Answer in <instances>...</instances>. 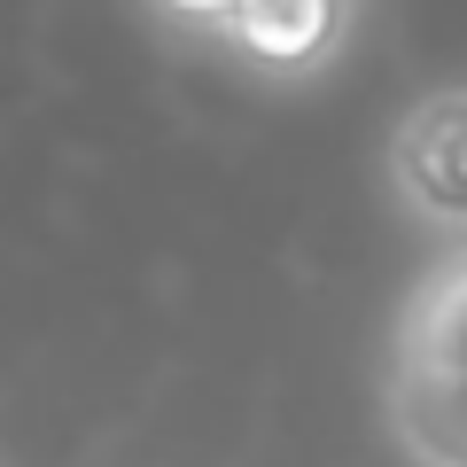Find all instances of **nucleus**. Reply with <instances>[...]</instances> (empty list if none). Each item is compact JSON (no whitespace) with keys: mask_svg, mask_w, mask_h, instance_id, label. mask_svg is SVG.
I'll return each mask as SVG.
<instances>
[{"mask_svg":"<svg viewBox=\"0 0 467 467\" xmlns=\"http://www.w3.org/2000/svg\"><path fill=\"white\" fill-rule=\"evenodd\" d=\"M350 24H358V0H242L226 39L265 78H312V70H327L343 55Z\"/></svg>","mask_w":467,"mask_h":467,"instance_id":"f03ea898","label":"nucleus"},{"mask_svg":"<svg viewBox=\"0 0 467 467\" xmlns=\"http://www.w3.org/2000/svg\"><path fill=\"white\" fill-rule=\"evenodd\" d=\"M389 187L413 218L467 234V86H436L389 125Z\"/></svg>","mask_w":467,"mask_h":467,"instance_id":"f257e3e1","label":"nucleus"},{"mask_svg":"<svg viewBox=\"0 0 467 467\" xmlns=\"http://www.w3.org/2000/svg\"><path fill=\"white\" fill-rule=\"evenodd\" d=\"M164 16H180V24H195V32H218L226 39V24L242 16V0H156Z\"/></svg>","mask_w":467,"mask_h":467,"instance_id":"39448f33","label":"nucleus"},{"mask_svg":"<svg viewBox=\"0 0 467 467\" xmlns=\"http://www.w3.org/2000/svg\"><path fill=\"white\" fill-rule=\"evenodd\" d=\"M389 436L413 467H467V374L389 367Z\"/></svg>","mask_w":467,"mask_h":467,"instance_id":"7ed1b4c3","label":"nucleus"},{"mask_svg":"<svg viewBox=\"0 0 467 467\" xmlns=\"http://www.w3.org/2000/svg\"><path fill=\"white\" fill-rule=\"evenodd\" d=\"M389 367L467 374V250H451L444 265H429V281L405 296V319H398V350H389Z\"/></svg>","mask_w":467,"mask_h":467,"instance_id":"20e7f679","label":"nucleus"}]
</instances>
